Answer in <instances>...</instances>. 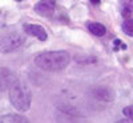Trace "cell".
Wrapping results in <instances>:
<instances>
[{"mask_svg": "<svg viewBox=\"0 0 133 123\" xmlns=\"http://www.w3.org/2000/svg\"><path fill=\"white\" fill-rule=\"evenodd\" d=\"M35 65L43 72L56 73L64 70L71 62V56L65 50L56 52H43L35 57Z\"/></svg>", "mask_w": 133, "mask_h": 123, "instance_id": "1", "label": "cell"}, {"mask_svg": "<svg viewBox=\"0 0 133 123\" xmlns=\"http://www.w3.org/2000/svg\"><path fill=\"white\" fill-rule=\"evenodd\" d=\"M8 90H9V101L16 110L21 111V113H25L29 110L32 102V94L27 83L21 81H15Z\"/></svg>", "mask_w": 133, "mask_h": 123, "instance_id": "2", "label": "cell"}, {"mask_svg": "<svg viewBox=\"0 0 133 123\" xmlns=\"http://www.w3.org/2000/svg\"><path fill=\"white\" fill-rule=\"evenodd\" d=\"M25 44V36L21 33H11L0 40V53L8 54L20 49Z\"/></svg>", "mask_w": 133, "mask_h": 123, "instance_id": "3", "label": "cell"}, {"mask_svg": "<svg viewBox=\"0 0 133 123\" xmlns=\"http://www.w3.org/2000/svg\"><path fill=\"white\" fill-rule=\"evenodd\" d=\"M91 95L96 101H101V102H113L115 101V91L110 87H104V86H98L91 90Z\"/></svg>", "mask_w": 133, "mask_h": 123, "instance_id": "4", "label": "cell"}, {"mask_svg": "<svg viewBox=\"0 0 133 123\" xmlns=\"http://www.w3.org/2000/svg\"><path fill=\"white\" fill-rule=\"evenodd\" d=\"M16 81L15 74L8 68H0V91L8 90L14 82Z\"/></svg>", "mask_w": 133, "mask_h": 123, "instance_id": "5", "label": "cell"}, {"mask_svg": "<svg viewBox=\"0 0 133 123\" xmlns=\"http://www.w3.org/2000/svg\"><path fill=\"white\" fill-rule=\"evenodd\" d=\"M23 29H24V32L27 33V35L36 37L40 41H45L48 39V35H47L45 29H44L41 25H39V24H24Z\"/></svg>", "mask_w": 133, "mask_h": 123, "instance_id": "6", "label": "cell"}, {"mask_svg": "<svg viewBox=\"0 0 133 123\" xmlns=\"http://www.w3.org/2000/svg\"><path fill=\"white\" fill-rule=\"evenodd\" d=\"M35 12L40 16L51 17L55 13V0H40L35 5Z\"/></svg>", "mask_w": 133, "mask_h": 123, "instance_id": "7", "label": "cell"}, {"mask_svg": "<svg viewBox=\"0 0 133 123\" xmlns=\"http://www.w3.org/2000/svg\"><path fill=\"white\" fill-rule=\"evenodd\" d=\"M0 122L3 123H27L28 119L23 115H17V114H7L0 117Z\"/></svg>", "mask_w": 133, "mask_h": 123, "instance_id": "8", "label": "cell"}, {"mask_svg": "<svg viewBox=\"0 0 133 123\" xmlns=\"http://www.w3.org/2000/svg\"><path fill=\"white\" fill-rule=\"evenodd\" d=\"M87 27H88V29H89V32L92 33V35L98 36V37L104 36L105 32H107L105 27H104L103 24H100V23H89Z\"/></svg>", "mask_w": 133, "mask_h": 123, "instance_id": "9", "label": "cell"}, {"mask_svg": "<svg viewBox=\"0 0 133 123\" xmlns=\"http://www.w3.org/2000/svg\"><path fill=\"white\" fill-rule=\"evenodd\" d=\"M121 29H123L125 35L133 37V19H127L123 23V25H121Z\"/></svg>", "mask_w": 133, "mask_h": 123, "instance_id": "10", "label": "cell"}, {"mask_svg": "<svg viewBox=\"0 0 133 123\" xmlns=\"http://www.w3.org/2000/svg\"><path fill=\"white\" fill-rule=\"evenodd\" d=\"M123 113H124V115H125V117H128V118L133 119V105H132V106L125 107V109L123 110Z\"/></svg>", "mask_w": 133, "mask_h": 123, "instance_id": "11", "label": "cell"}, {"mask_svg": "<svg viewBox=\"0 0 133 123\" xmlns=\"http://www.w3.org/2000/svg\"><path fill=\"white\" fill-rule=\"evenodd\" d=\"M115 44H116V45H124V44L121 42L120 40H115Z\"/></svg>", "mask_w": 133, "mask_h": 123, "instance_id": "12", "label": "cell"}, {"mask_svg": "<svg viewBox=\"0 0 133 123\" xmlns=\"http://www.w3.org/2000/svg\"><path fill=\"white\" fill-rule=\"evenodd\" d=\"M91 2H92L93 4H98V3H100V0H91Z\"/></svg>", "mask_w": 133, "mask_h": 123, "instance_id": "13", "label": "cell"}, {"mask_svg": "<svg viewBox=\"0 0 133 123\" xmlns=\"http://www.w3.org/2000/svg\"><path fill=\"white\" fill-rule=\"evenodd\" d=\"M16 2H23V0H16Z\"/></svg>", "mask_w": 133, "mask_h": 123, "instance_id": "14", "label": "cell"}]
</instances>
